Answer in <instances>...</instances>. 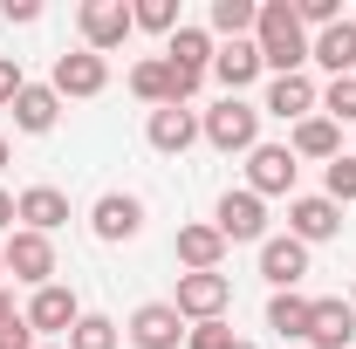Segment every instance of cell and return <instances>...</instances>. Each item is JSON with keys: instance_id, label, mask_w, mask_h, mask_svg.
<instances>
[{"instance_id": "d4e9b609", "label": "cell", "mask_w": 356, "mask_h": 349, "mask_svg": "<svg viewBox=\"0 0 356 349\" xmlns=\"http://www.w3.org/2000/svg\"><path fill=\"white\" fill-rule=\"evenodd\" d=\"M254 21H261L254 0H213V35H220V42H247Z\"/></svg>"}, {"instance_id": "ab89813d", "label": "cell", "mask_w": 356, "mask_h": 349, "mask_svg": "<svg viewBox=\"0 0 356 349\" xmlns=\"http://www.w3.org/2000/svg\"><path fill=\"white\" fill-rule=\"evenodd\" d=\"M350 302H356V288H350Z\"/></svg>"}, {"instance_id": "ffe728a7", "label": "cell", "mask_w": 356, "mask_h": 349, "mask_svg": "<svg viewBox=\"0 0 356 349\" xmlns=\"http://www.w3.org/2000/svg\"><path fill=\"white\" fill-rule=\"evenodd\" d=\"M178 261H185V274H220L226 261L220 226H178Z\"/></svg>"}, {"instance_id": "f35d334b", "label": "cell", "mask_w": 356, "mask_h": 349, "mask_svg": "<svg viewBox=\"0 0 356 349\" xmlns=\"http://www.w3.org/2000/svg\"><path fill=\"white\" fill-rule=\"evenodd\" d=\"M233 349H254V343H233Z\"/></svg>"}, {"instance_id": "f1b7e54d", "label": "cell", "mask_w": 356, "mask_h": 349, "mask_svg": "<svg viewBox=\"0 0 356 349\" xmlns=\"http://www.w3.org/2000/svg\"><path fill=\"white\" fill-rule=\"evenodd\" d=\"M62 343H69V349H117V322H110V315H83Z\"/></svg>"}, {"instance_id": "484cf974", "label": "cell", "mask_w": 356, "mask_h": 349, "mask_svg": "<svg viewBox=\"0 0 356 349\" xmlns=\"http://www.w3.org/2000/svg\"><path fill=\"white\" fill-rule=\"evenodd\" d=\"M267 329H274V336H288V343H295V336H309V295H295V288H288V295H274V302H267Z\"/></svg>"}, {"instance_id": "d590c367", "label": "cell", "mask_w": 356, "mask_h": 349, "mask_svg": "<svg viewBox=\"0 0 356 349\" xmlns=\"http://www.w3.org/2000/svg\"><path fill=\"white\" fill-rule=\"evenodd\" d=\"M0 172H7V137H0Z\"/></svg>"}, {"instance_id": "6da1fadb", "label": "cell", "mask_w": 356, "mask_h": 349, "mask_svg": "<svg viewBox=\"0 0 356 349\" xmlns=\"http://www.w3.org/2000/svg\"><path fill=\"white\" fill-rule=\"evenodd\" d=\"M254 48L274 76H302L309 69V28L295 21V0H267L254 21Z\"/></svg>"}, {"instance_id": "30bf717a", "label": "cell", "mask_w": 356, "mask_h": 349, "mask_svg": "<svg viewBox=\"0 0 356 349\" xmlns=\"http://www.w3.org/2000/svg\"><path fill=\"white\" fill-rule=\"evenodd\" d=\"M103 83H110V62L103 55H89V48H76V55H55V76H48V89L69 103V96H103Z\"/></svg>"}, {"instance_id": "ba28073f", "label": "cell", "mask_w": 356, "mask_h": 349, "mask_svg": "<svg viewBox=\"0 0 356 349\" xmlns=\"http://www.w3.org/2000/svg\"><path fill=\"white\" fill-rule=\"evenodd\" d=\"M89 233H96L103 247L137 240V233H144V199H131V192H103V199L89 206Z\"/></svg>"}, {"instance_id": "83f0119b", "label": "cell", "mask_w": 356, "mask_h": 349, "mask_svg": "<svg viewBox=\"0 0 356 349\" xmlns=\"http://www.w3.org/2000/svg\"><path fill=\"white\" fill-rule=\"evenodd\" d=\"M322 199H336V206H356V158H329V172H322Z\"/></svg>"}, {"instance_id": "ac0fdd59", "label": "cell", "mask_w": 356, "mask_h": 349, "mask_svg": "<svg viewBox=\"0 0 356 349\" xmlns=\"http://www.w3.org/2000/svg\"><path fill=\"white\" fill-rule=\"evenodd\" d=\"M261 69H267V62H261V48H254V35H247V42H220V48H213V76L226 83V96H240Z\"/></svg>"}, {"instance_id": "7a4b0ae2", "label": "cell", "mask_w": 356, "mask_h": 349, "mask_svg": "<svg viewBox=\"0 0 356 349\" xmlns=\"http://www.w3.org/2000/svg\"><path fill=\"white\" fill-rule=\"evenodd\" d=\"M199 137H206L213 151H254V144H261V110H254L247 96H226L220 110H206Z\"/></svg>"}, {"instance_id": "d6a6232c", "label": "cell", "mask_w": 356, "mask_h": 349, "mask_svg": "<svg viewBox=\"0 0 356 349\" xmlns=\"http://www.w3.org/2000/svg\"><path fill=\"white\" fill-rule=\"evenodd\" d=\"M0 349H35V329H28V322H14V329H0Z\"/></svg>"}, {"instance_id": "603a6c76", "label": "cell", "mask_w": 356, "mask_h": 349, "mask_svg": "<svg viewBox=\"0 0 356 349\" xmlns=\"http://www.w3.org/2000/svg\"><path fill=\"white\" fill-rule=\"evenodd\" d=\"M288 151L295 158H343V124H329V117H309V124H295V137H288Z\"/></svg>"}, {"instance_id": "9c48e42d", "label": "cell", "mask_w": 356, "mask_h": 349, "mask_svg": "<svg viewBox=\"0 0 356 349\" xmlns=\"http://www.w3.org/2000/svg\"><path fill=\"white\" fill-rule=\"evenodd\" d=\"M302 343H315V349H350L356 343V302H343V295L309 302V336H302Z\"/></svg>"}, {"instance_id": "cb8c5ba5", "label": "cell", "mask_w": 356, "mask_h": 349, "mask_svg": "<svg viewBox=\"0 0 356 349\" xmlns=\"http://www.w3.org/2000/svg\"><path fill=\"white\" fill-rule=\"evenodd\" d=\"M131 89L144 96V103H151V110L178 103V83H172V62H165V55H144V62L131 69Z\"/></svg>"}, {"instance_id": "8d00e7d4", "label": "cell", "mask_w": 356, "mask_h": 349, "mask_svg": "<svg viewBox=\"0 0 356 349\" xmlns=\"http://www.w3.org/2000/svg\"><path fill=\"white\" fill-rule=\"evenodd\" d=\"M35 349H69V343H35Z\"/></svg>"}, {"instance_id": "8992f818", "label": "cell", "mask_w": 356, "mask_h": 349, "mask_svg": "<svg viewBox=\"0 0 356 349\" xmlns=\"http://www.w3.org/2000/svg\"><path fill=\"white\" fill-rule=\"evenodd\" d=\"M21 322H28L35 336H69V329L83 322V302H76V295H69L62 281H48V288H35V295H28Z\"/></svg>"}, {"instance_id": "4316f807", "label": "cell", "mask_w": 356, "mask_h": 349, "mask_svg": "<svg viewBox=\"0 0 356 349\" xmlns=\"http://www.w3.org/2000/svg\"><path fill=\"white\" fill-rule=\"evenodd\" d=\"M131 21L144 28V35H178V28H185V21H178V0H137Z\"/></svg>"}, {"instance_id": "277c9868", "label": "cell", "mask_w": 356, "mask_h": 349, "mask_svg": "<svg viewBox=\"0 0 356 349\" xmlns=\"http://www.w3.org/2000/svg\"><path fill=\"white\" fill-rule=\"evenodd\" d=\"M0 247H7V274H14V281H28V288H48V281H55V240H48V233L14 226Z\"/></svg>"}, {"instance_id": "9a60e30c", "label": "cell", "mask_w": 356, "mask_h": 349, "mask_svg": "<svg viewBox=\"0 0 356 349\" xmlns=\"http://www.w3.org/2000/svg\"><path fill=\"white\" fill-rule=\"evenodd\" d=\"M144 137H151V151H165V158H178V151H192V144H199V117H192L185 103H165V110H151V124H144Z\"/></svg>"}, {"instance_id": "7402d4cb", "label": "cell", "mask_w": 356, "mask_h": 349, "mask_svg": "<svg viewBox=\"0 0 356 349\" xmlns=\"http://www.w3.org/2000/svg\"><path fill=\"white\" fill-rule=\"evenodd\" d=\"M213 28H178L172 42H165V62H172V69H185V76H206V69H213Z\"/></svg>"}, {"instance_id": "2e32d148", "label": "cell", "mask_w": 356, "mask_h": 349, "mask_svg": "<svg viewBox=\"0 0 356 349\" xmlns=\"http://www.w3.org/2000/svg\"><path fill=\"white\" fill-rule=\"evenodd\" d=\"M309 62L329 69V83H336V76H356V21H336V28L309 35Z\"/></svg>"}, {"instance_id": "d6986e66", "label": "cell", "mask_w": 356, "mask_h": 349, "mask_svg": "<svg viewBox=\"0 0 356 349\" xmlns=\"http://www.w3.org/2000/svg\"><path fill=\"white\" fill-rule=\"evenodd\" d=\"M14 213L28 233H55L62 219H69V192H55V185H28L21 199H14Z\"/></svg>"}, {"instance_id": "8fae6325", "label": "cell", "mask_w": 356, "mask_h": 349, "mask_svg": "<svg viewBox=\"0 0 356 349\" xmlns=\"http://www.w3.org/2000/svg\"><path fill=\"white\" fill-rule=\"evenodd\" d=\"M213 226H220L226 247H233V240H267V199H254V192L240 185V192H226V199H220Z\"/></svg>"}, {"instance_id": "52a82bcc", "label": "cell", "mask_w": 356, "mask_h": 349, "mask_svg": "<svg viewBox=\"0 0 356 349\" xmlns=\"http://www.w3.org/2000/svg\"><path fill=\"white\" fill-rule=\"evenodd\" d=\"M226 302H233V281H226V274H178L172 308L185 315V322H220Z\"/></svg>"}, {"instance_id": "3957f363", "label": "cell", "mask_w": 356, "mask_h": 349, "mask_svg": "<svg viewBox=\"0 0 356 349\" xmlns=\"http://www.w3.org/2000/svg\"><path fill=\"white\" fill-rule=\"evenodd\" d=\"M76 28H83V48L89 55H110V48L131 42V7L124 0H83V14H76Z\"/></svg>"}, {"instance_id": "5bb4252c", "label": "cell", "mask_w": 356, "mask_h": 349, "mask_svg": "<svg viewBox=\"0 0 356 349\" xmlns=\"http://www.w3.org/2000/svg\"><path fill=\"white\" fill-rule=\"evenodd\" d=\"M288 233L302 240V247H322V240H336L343 233V206L336 199H288Z\"/></svg>"}, {"instance_id": "74e56055", "label": "cell", "mask_w": 356, "mask_h": 349, "mask_svg": "<svg viewBox=\"0 0 356 349\" xmlns=\"http://www.w3.org/2000/svg\"><path fill=\"white\" fill-rule=\"evenodd\" d=\"M0 274H7V247H0Z\"/></svg>"}, {"instance_id": "e0dca14e", "label": "cell", "mask_w": 356, "mask_h": 349, "mask_svg": "<svg viewBox=\"0 0 356 349\" xmlns=\"http://www.w3.org/2000/svg\"><path fill=\"white\" fill-rule=\"evenodd\" d=\"M261 274L274 281V295H288V288L309 274V247H302L295 233H281V240H261Z\"/></svg>"}, {"instance_id": "836d02e7", "label": "cell", "mask_w": 356, "mask_h": 349, "mask_svg": "<svg viewBox=\"0 0 356 349\" xmlns=\"http://www.w3.org/2000/svg\"><path fill=\"white\" fill-rule=\"evenodd\" d=\"M14 219H21V213H14V192L0 185V233H14Z\"/></svg>"}, {"instance_id": "f546056e", "label": "cell", "mask_w": 356, "mask_h": 349, "mask_svg": "<svg viewBox=\"0 0 356 349\" xmlns=\"http://www.w3.org/2000/svg\"><path fill=\"white\" fill-rule=\"evenodd\" d=\"M322 117L329 124H356V76H336L322 89Z\"/></svg>"}, {"instance_id": "4fadbf2b", "label": "cell", "mask_w": 356, "mask_h": 349, "mask_svg": "<svg viewBox=\"0 0 356 349\" xmlns=\"http://www.w3.org/2000/svg\"><path fill=\"white\" fill-rule=\"evenodd\" d=\"M315 110H322V89H315L309 76H274V83H267L261 117H281V124H309Z\"/></svg>"}, {"instance_id": "1f68e13d", "label": "cell", "mask_w": 356, "mask_h": 349, "mask_svg": "<svg viewBox=\"0 0 356 349\" xmlns=\"http://www.w3.org/2000/svg\"><path fill=\"white\" fill-rule=\"evenodd\" d=\"M21 89H28V76H21V62H14V55H0V103L14 110V96H21Z\"/></svg>"}, {"instance_id": "5b68a950", "label": "cell", "mask_w": 356, "mask_h": 349, "mask_svg": "<svg viewBox=\"0 0 356 349\" xmlns=\"http://www.w3.org/2000/svg\"><path fill=\"white\" fill-rule=\"evenodd\" d=\"M295 151L288 144H254L247 151V192L254 199H281V192H295Z\"/></svg>"}, {"instance_id": "44dd1931", "label": "cell", "mask_w": 356, "mask_h": 349, "mask_svg": "<svg viewBox=\"0 0 356 349\" xmlns=\"http://www.w3.org/2000/svg\"><path fill=\"white\" fill-rule=\"evenodd\" d=\"M55 117H62V96H55L48 83H28L21 96H14V131L42 137V131H55Z\"/></svg>"}, {"instance_id": "7c38bea8", "label": "cell", "mask_w": 356, "mask_h": 349, "mask_svg": "<svg viewBox=\"0 0 356 349\" xmlns=\"http://www.w3.org/2000/svg\"><path fill=\"white\" fill-rule=\"evenodd\" d=\"M185 329H192V322H185L172 302H144V308L131 315V329H124V336H131L137 349H178V343H185Z\"/></svg>"}, {"instance_id": "4dcf8cb0", "label": "cell", "mask_w": 356, "mask_h": 349, "mask_svg": "<svg viewBox=\"0 0 356 349\" xmlns=\"http://www.w3.org/2000/svg\"><path fill=\"white\" fill-rule=\"evenodd\" d=\"M233 343H240V336L226 329V315H220V322H192V329H185V349H233Z\"/></svg>"}, {"instance_id": "e575fe53", "label": "cell", "mask_w": 356, "mask_h": 349, "mask_svg": "<svg viewBox=\"0 0 356 349\" xmlns=\"http://www.w3.org/2000/svg\"><path fill=\"white\" fill-rule=\"evenodd\" d=\"M14 322H21V315H14V295L0 288V329H14Z\"/></svg>"}]
</instances>
